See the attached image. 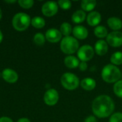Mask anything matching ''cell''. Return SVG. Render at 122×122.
<instances>
[{
    "instance_id": "cell-28",
    "label": "cell",
    "mask_w": 122,
    "mask_h": 122,
    "mask_svg": "<svg viewBox=\"0 0 122 122\" xmlns=\"http://www.w3.org/2000/svg\"><path fill=\"white\" fill-rule=\"evenodd\" d=\"M58 5L63 9H69L71 6V1L69 0H59Z\"/></svg>"
},
{
    "instance_id": "cell-7",
    "label": "cell",
    "mask_w": 122,
    "mask_h": 122,
    "mask_svg": "<svg viewBox=\"0 0 122 122\" xmlns=\"http://www.w3.org/2000/svg\"><path fill=\"white\" fill-rule=\"evenodd\" d=\"M107 44L113 47H119L122 45V32L114 31L108 34L107 36Z\"/></svg>"
},
{
    "instance_id": "cell-16",
    "label": "cell",
    "mask_w": 122,
    "mask_h": 122,
    "mask_svg": "<svg viewBox=\"0 0 122 122\" xmlns=\"http://www.w3.org/2000/svg\"><path fill=\"white\" fill-rule=\"evenodd\" d=\"M107 24L114 31H119L122 28V21L119 17L112 16L109 18Z\"/></svg>"
},
{
    "instance_id": "cell-25",
    "label": "cell",
    "mask_w": 122,
    "mask_h": 122,
    "mask_svg": "<svg viewBox=\"0 0 122 122\" xmlns=\"http://www.w3.org/2000/svg\"><path fill=\"white\" fill-rule=\"evenodd\" d=\"M114 92L118 97L122 98V80H119L114 84Z\"/></svg>"
},
{
    "instance_id": "cell-21",
    "label": "cell",
    "mask_w": 122,
    "mask_h": 122,
    "mask_svg": "<svg viewBox=\"0 0 122 122\" xmlns=\"http://www.w3.org/2000/svg\"><path fill=\"white\" fill-rule=\"evenodd\" d=\"M45 20L41 16H35L31 20V24L36 28V29H41L45 26Z\"/></svg>"
},
{
    "instance_id": "cell-1",
    "label": "cell",
    "mask_w": 122,
    "mask_h": 122,
    "mask_svg": "<svg viewBox=\"0 0 122 122\" xmlns=\"http://www.w3.org/2000/svg\"><path fill=\"white\" fill-rule=\"evenodd\" d=\"M115 108L113 99L108 95L102 94L97 97L92 102V112L99 118H106L112 114Z\"/></svg>"
},
{
    "instance_id": "cell-23",
    "label": "cell",
    "mask_w": 122,
    "mask_h": 122,
    "mask_svg": "<svg viewBox=\"0 0 122 122\" xmlns=\"http://www.w3.org/2000/svg\"><path fill=\"white\" fill-rule=\"evenodd\" d=\"M72 31V27L71 25L68 22H64L61 24L60 26V32L62 35H64L65 36H69L71 32Z\"/></svg>"
},
{
    "instance_id": "cell-6",
    "label": "cell",
    "mask_w": 122,
    "mask_h": 122,
    "mask_svg": "<svg viewBox=\"0 0 122 122\" xmlns=\"http://www.w3.org/2000/svg\"><path fill=\"white\" fill-rule=\"evenodd\" d=\"M94 49L92 46L85 44L78 49L77 56L81 61H87L94 57Z\"/></svg>"
},
{
    "instance_id": "cell-15",
    "label": "cell",
    "mask_w": 122,
    "mask_h": 122,
    "mask_svg": "<svg viewBox=\"0 0 122 122\" xmlns=\"http://www.w3.org/2000/svg\"><path fill=\"white\" fill-rule=\"evenodd\" d=\"M80 84H81V88H83L84 90L92 91L96 87L97 83L94 79L90 78V77H86L81 80Z\"/></svg>"
},
{
    "instance_id": "cell-30",
    "label": "cell",
    "mask_w": 122,
    "mask_h": 122,
    "mask_svg": "<svg viewBox=\"0 0 122 122\" xmlns=\"http://www.w3.org/2000/svg\"><path fill=\"white\" fill-rule=\"evenodd\" d=\"M84 122H97V120L94 116H89L84 120Z\"/></svg>"
},
{
    "instance_id": "cell-31",
    "label": "cell",
    "mask_w": 122,
    "mask_h": 122,
    "mask_svg": "<svg viewBox=\"0 0 122 122\" xmlns=\"http://www.w3.org/2000/svg\"><path fill=\"white\" fill-rule=\"evenodd\" d=\"M0 122H13V121L9 117H3L0 118Z\"/></svg>"
},
{
    "instance_id": "cell-3",
    "label": "cell",
    "mask_w": 122,
    "mask_h": 122,
    "mask_svg": "<svg viewBox=\"0 0 122 122\" xmlns=\"http://www.w3.org/2000/svg\"><path fill=\"white\" fill-rule=\"evenodd\" d=\"M60 48L64 54H72L77 51L79 49V43L74 36H65L61 41Z\"/></svg>"
},
{
    "instance_id": "cell-24",
    "label": "cell",
    "mask_w": 122,
    "mask_h": 122,
    "mask_svg": "<svg viewBox=\"0 0 122 122\" xmlns=\"http://www.w3.org/2000/svg\"><path fill=\"white\" fill-rule=\"evenodd\" d=\"M34 42L37 46H43L45 43V36L42 33H36L34 36Z\"/></svg>"
},
{
    "instance_id": "cell-4",
    "label": "cell",
    "mask_w": 122,
    "mask_h": 122,
    "mask_svg": "<svg viewBox=\"0 0 122 122\" xmlns=\"http://www.w3.org/2000/svg\"><path fill=\"white\" fill-rule=\"evenodd\" d=\"M30 24V16L25 13H17L14 16L12 19V25L14 28L19 31L26 30Z\"/></svg>"
},
{
    "instance_id": "cell-20",
    "label": "cell",
    "mask_w": 122,
    "mask_h": 122,
    "mask_svg": "<svg viewBox=\"0 0 122 122\" xmlns=\"http://www.w3.org/2000/svg\"><path fill=\"white\" fill-rule=\"evenodd\" d=\"M94 32V34L99 38H104L108 35L107 29L102 25H98L97 26H96Z\"/></svg>"
},
{
    "instance_id": "cell-18",
    "label": "cell",
    "mask_w": 122,
    "mask_h": 122,
    "mask_svg": "<svg viewBox=\"0 0 122 122\" xmlns=\"http://www.w3.org/2000/svg\"><path fill=\"white\" fill-rule=\"evenodd\" d=\"M86 18V12L82 9L76 10V11H74L73 13V14L71 16L72 21L74 23H76V24L81 23L82 21H84L85 20Z\"/></svg>"
},
{
    "instance_id": "cell-14",
    "label": "cell",
    "mask_w": 122,
    "mask_h": 122,
    "mask_svg": "<svg viewBox=\"0 0 122 122\" xmlns=\"http://www.w3.org/2000/svg\"><path fill=\"white\" fill-rule=\"evenodd\" d=\"M108 44L105 40L100 39L95 43L94 51L99 56H104L108 51Z\"/></svg>"
},
{
    "instance_id": "cell-13",
    "label": "cell",
    "mask_w": 122,
    "mask_h": 122,
    "mask_svg": "<svg viewBox=\"0 0 122 122\" xmlns=\"http://www.w3.org/2000/svg\"><path fill=\"white\" fill-rule=\"evenodd\" d=\"M73 34L75 38L79 39H84L88 36L89 32L87 29L82 25H77L72 29Z\"/></svg>"
},
{
    "instance_id": "cell-8",
    "label": "cell",
    "mask_w": 122,
    "mask_h": 122,
    "mask_svg": "<svg viewBox=\"0 0 122 122\" xmlns=\"http://www.w3.org/2000/svg\"><path fill=\"white\" fill-rule=\"evenodd\" d=\"M58 4L53 1H46L41 7V11L46 16L50 17L55 15L58 11Z\"/></svg>"
},
{
    "instance_id": "cell-27",
    "label": "cell",
    "mask_w": 122,
    "mask_h": 122,
    "mask_svg": "<svg viewBox=\"0 0 122 122\" xmlns=\"http://www.w3.org/2000/svg\"><path fill=\"white\" fill-rule=\"evenodd\" d=\"M109 122H122V113L116 112L112 114Z\"/></svg>"
},
{
    "instance_id": "cell-26",
    "label": "cell",
    "mask_w": 122,
    "mask_h": 122,
    "mask_svg": "<svg viewBox=\"0 0 122 122\" xmlns=\"http://www.w3.org/2000/svg\"><path fill=\"white\" fill-rule=\"evenodd\" d=\"M19 6L24 9H30L34 5L33 0H19L18 1Z\"/></svg>"
},
{
    "instance_id": "cell-5",
    "label": "cell",
    "mask_w": 122,
    "mask_h": 122,
    "mask_svg": "<svg viewBox=\"0 0 122 122\" xmlns=\"http://www.w3.org/2000/svg\"><path fill=\"white\" fill-rule=\"evenodd\" d=\"M61 83L64 88L67 90H74L79 84V79L74 74L66 72L61 77Z\"/></svg>"
},
{
    "instance_id": "cell-32",
    "label": "cell",
    "mask_w": 122,
    "mask_h": 122,
    "mask_svg": "<svg viewBox=\"0 0 122 122\" xmlns=\"http://www.w3.org/2000/svg\"><path fill=\"white\" fill-rule=\"evenodd\" d=\"M17 122H31L29 121V119H26V118H21V119H19Z\"/></svg>"
},
{
    "instance_id": "cell-36",
    "label": "cell",
    "mask_w": 122,
    "mask_h": 122,
    "mask_svg": "<svg viewBox=\"0 0 122 122\" xmlns=\"http://www.w3.org/2000/svg\"><path fill=\"white\" fill-rule=\"evenodd\" d=\"M0 76H1V74H0Z\"/></svg>"
},
{
    "instance_id": "cell-35",
    "label": "cell",
    "mask_w": 122,
    "mask_h": 122,
    "mask_svg": "<svg viewBox=\"0 0 122 122\" xmlns=\"http://www.w3.org/2000/svg\"><path fill=\"white\" fill-rule=\"evenodd\" d=\"M1 17H2V12H1V9H0V20H1Z\"/></svg>"
},
{
    "instance_id": "cell-34",
    "label": "cell",
    "mask_w": 122,
    "mask_h": 122,
    "mask_svg": "<svg viewBox=\"0 0 122 122\" xmlns=\"http://www.w3.org/2000/svg\"><path fill=\"white\" fill-rule=\"evenodd\" d=\"M5 2H7V3H14V2H16V1H5Z\"/></svg>"
},
{
    "instance_id": "cell-2",
    "label": "cell",
    "mask_w": 122,
    "mask_h": 122,
    "mask_svg": "<svg viewBox=\"0 0 122 122\" xmlns=\"http://www.w3.org/2000/svg\"><path fill=\"white\" fill-rule=\"evenodd\" d=\"M122 76L120 69L114 64H107L104 66L102 71V77L107 83H116Z\"/></svg>"
},
{
    "instance_id": "cell-12",
    "label": "cell",
    "mask_w": 122,
    "mask_h": 122,
    "mask_svg": "<svg viewBox=\"0 0 122 122\" xmlns=\"http://www.w3.org/2000/svg\"><path fill=\"white\" fill-rule=\"evenodd\" d=\"M102 20V15L97 11H90L86 16L87 23L90 26H97Z\"/></svg>"
},
{
    "instance_id": "cell-22",
    "label": "cell",
    "mask_w": 122,
    "mask_h": 122,
    "mask_svg": "<svg viewBox=\"0 0 122 122\" xmlns=\"http://www.w3.org/2000/svg\"><path fill=\"white\" fill-rule=\"evenodd\" d=\"M110 61L112 63V64H114L115 66L122 64V52L121 51L114 52L112 55Z\"/></svg>"
},
{
    "instance_id": "cell-33",
    "label": "cell",
    "mask_w": 122,
    "mask_h": 122,
    "mask_svg": "<svg viewBox=\"0 0 122 122\" xmlns=\"http://www.w3.org/2000/svg\"><path fill=\"white\" fill-rule=\"evenodd\" d=\"M2 39H3V34H2V32L0 30V43L2 41Z\"/></svg>"
},
{
    "instance_id": "cell-29",
    "label": "cell",
    "mask_w": 122,
    "mask_h": 122,
    "mask_svg": "<svg viewBox=\"0 0 122 122\" xmlns=\"http://www.w3.org/2000/svg\"><path fill=\"white\" fill-rule=\"evenodd\" d=\"M79 67L81 71H85V70H86V69L88 67V65H87L86 61H81V62L79 63Z\"/></svg>"
},
{
    "instance_id": "cell-11",
    "label": "cell",
    "mask_w": 122,
    "mask_h": 122,
    "mask_svg": "<svg viewBox=\"0 0 122 122\" xmlns=\"http://www.w3.org/2000/svg\"><path fill=\"white\" fill-rule=\"evenodd\" d=\"M2 78L9 83H15L18 80L17 73L11 69H5L1 73Z\"/></svg>"
},
{
    "instance_id": "cell-17",
    "label": "cell",
    "mask_w": 122,
    "mask_h": 122,
    "mask_svg": "<svg viewBox=\"0 0 122 122\" xmlns=\"http://www.w3.org/2000/svg\"><path fill=\"white\" fill-rule=\"evenodd\" d=\"M79 60L76 56L72 55H69L64 59V64L66 67L69 69H74L79 66Z\"/></svg>"
},
{
    "instance_id": "cell-9",
    "label": "cell",
    "mask_w": 122,
    "mask_h": 122,
    "mask_svg": "<svg viewBox=\"0 0 122 122\" xmlns=\"http://www.w3.org/2000/svg\"><path fill=\"white\" fill-rule=\"evenodd\" d=\"M59 99L58 92L54 89H48L44 96V101L46 104L49 106H54L55 105Z\"/></svg>"
},
{
    "instance_id": "cell-10",
    "label": "cell",
    "mask_w": 122,
    "mask_h": 122,
    "mask_svg": "<svg viewBox=\"0 0 122 122\" xmlns=\"http://www.w3.org/2000/svg\"><path fill=\"white\" fill-rule=\"evenodd\" d=\"M61 36H62V34L59 30H58L55 28H51L46 31V34H45V38L49 42L56 43L61 40Z\"/></svg>"
},
{
    "instance_id": "cell-37",
    "label": "cell",
    "mask_w": 122,
    "mask_h": 122,
    "mask_svg": "<svg viewBox=\"0 0 122 122\" xmlns=\"http://www.w3.org/2000/svg\"></svg>"
},
{
    "instance_id": "cell-19",
    "label": "cell",
    "mask_w": 122,
    "mask_h": 122,
    "mask_svg": "<svg viewBox=\"0 0 122 122\" xmlns=\"http://www.w3.org/2000/svg\"><path fill=\"white\" fill-rule=\"evenodd\" d=\"M97 5V1L95 0H83L81 2V6L82 10L84 11H92Z\"/></svg>"
}]
</instances>
